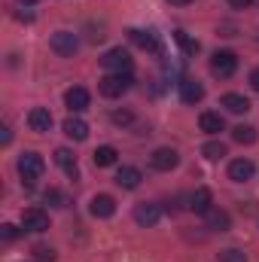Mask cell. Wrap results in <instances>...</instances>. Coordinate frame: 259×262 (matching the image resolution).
I'll return each mask as SVG.
<instances>
[{"label":"cell","mask_w":259,"mask_h":262,"mask_svg":"<svg viewBox=\"0 0 259 262\" xmlns=\"http://www.w3.org/2000/svg\"><path fill=\"white\" fill-rule=\"evenodd\" d=\"M235 70H238V55H235V52L220 49V52H213V55H210V73H213V76L229 79Z\"/></svg>","instance_id":"4"},{"label":"cell","mask_w":259,"mask_h":262,"mask_svg":"<svg viewBox=\"0 0 259 262\" xmlns=\"http://www.w3.org/2000/svg\"><path fill=\"white\" fill-rule=\"evenodd\" d=\"M89 210H92V216H98V220H110V216L116 213V201H113V195H95L89 201Z\"/></svg>","instance_id":"12"},{"label":"cell","mask_w":259,"mask_h":262,"mask_svg":"<svg viewBox=\"0 0 259 262\" xmlns=\"http://www.w3.org/2000/svg\"><path fill=\"white\" fill-rule=\"evenodd\" d=\"M250 85H253V89L259 92V67L253 70V73H250Z\"/></svg>","instance_id":"32"},{"label":"cell","mask_w":259,"mask_h":262,"mask_svg":"<svg viewBox=\"0 0 259 262\" xmlns=\"http://www.w3.org/2000/svg\"><path fill=\"white\" fill-rule=\"evenodd\" d=\"M21 226H25V232H46L49 229V216L40 207H31V210L21 213Z\"/></svg>","instance_id":"9"},{"label":"cell","mask_w":259,"mask_h":262,"mask_svg":"<svg viewBox=\"0 0 259 262\" xmlns=\"http://www.w3.org/2000/svg\"><path fill=\"white\" fill-rule=\"evenodd\" d=\"M15 168H18V177H21V183H25V186H34V183L43 177V171H46V165H43V156H40V152H21Z\"/></svg>","instance_id":"1"},{"label":"cell","mask_w":259,"mask_h":262,"mask_svg":"<svg viewBox=\"0 0 259 262\" xmlns=\"http://www.w3.org/2000/svg\"><path fill=\"white\" fill-rule=\"evenodd\" d=\"M28 128L37 131V134H46V131L52 128V113H49L46 107H34V110L28 113Z\"/></svg>","instance_id":"11"},{"label":"cell","mask_w":259,"mask_h":262,"mask_svg":"<svg viewBox=\"0 0 259 262\" xmlns=\"http://www.w3.org/2000/svg\"><path fill=\"white\" fill-rule=\"evenodd\" d=\"M55 165L61 168V171H67L70 177H76L79 171H76V156L67 149V146H61V149H55Z\"/></svg>","instance_id":"20"},{"label":"cell","mask_w":259,"mask_h":262,"mask_svg":"<svg viewBox=\"0 0 259 262\" xmlns=\"http://www.w3.org/2000/svg\"><path fill=\"white\" fill-rule=\"evenodd\" d=\"M220 262H247V253L244 250H238V247H226V250H220Z\"/></svg>","instance_id":"27"},{"label":"cell","mask_w":259,"mask_h":262,"mask_svg":"<svg viewBox=\"0 0 259 262\" xmlns=\"http://www.w3.org/2000/svg\"><path fill=\"white\" fill-rule=\"evenodd\" d=\"M253 174H256V165H253L250 159H235V162H229V180H232V183H247V180H253Z\"/></svg>","instance_id":"8"},{"label":"cell","mask_w":259,"mask_h":262,"mask_svg":"<svg viewBox=\"0 0 259 262\" xmlns=\"http://www.w3.org/2000/svg\"><path fill=\"white\" fill-rule=\"evenodd\" d=\"M180 98H183V104H198L204 98V85L198 79H192V76L180 79Z\"/></svg>","instance_id":"13"},{"label":"cell","mask_w":259,"mask_h":262,"mask_svg":"<svg viewBox=\"0 0 259 262\" xmlns=\"http://www.w3.org/2000/svg\"><path fill=\"white\" fill-rule=\"evenodd\" d=\"M140 180H143V177H140V171H137V168H131V165H122V168L116 171V183H119L122 189H137V186H140Z\"/></svg>","instance_id":"16"},{"label":"cell","mask_w":259,"mask_h":262,"mask_svg":"<svg viewBox=\"0 0 259 262\" xmlns=\"http://www.w3.org/2000/svg\"><path fill=\"white\" fill-rule=\"evenodd\" d=\"M256 0H229V6L232 9H247V6H253Z\"/></svg>","instance_id":"31"},{"label":"cell","mask_w":259,"mask_h":262,"mask_svg":"<svg viewBox=\"0 0 259 262\" xmlns=\"http://www.w3.org/2000/svg\"><path fill=\"white\" fill-rule=\"evenodd\" d=\"M256 128L253 125H238V128H232V140L235 143H256Z\"/></svg>","instance_id":"23"},{"label":"cell","mask_w":259,"mask_h":262,"mask_svg":"<svg viewBox=\"0 0 259 262\" xmlns=\"http://www.w3.org/2000/svg\"><path fill=\"white\" fill-rule=\"evenodd\" d=\"M0 140H3V143H9V140H12V134H9V125H3V134H0Z\"/></svg>","instance_id":"33"},{"label":"cell","mask_w":259,"mask_h":262,"mask_svg":"<svg viewBox=\"0 0 259 262\" xmlns=\"http://www.w3.org/2000/svg\"><path fill=\"white\" fill-rule=\"evenodd\" d=\"M180 165V156H177V149H171V146H159L153 156H149V168H156V171H174Z\"/></svg>","instance_id":"7"},{"label":"cell","mask_w":259,"mask_h":262,"mask_svg":"<svg viewBox=\"0 0 259 262\" xmlns=\"http://www.w3.org/2000/svg\"><path fill=\"white\" fill-rule=\"evenodd\" d=\"M49 49H52L55 55H61V58H73L76 49H79V37H76L73 31H55L52 40H49Z\"/></svg>","instance_id":"3"},{"label":"cell","mask_w":259,"mask_h":262,"mask_svg":"<svg viewBox=\"0 0 259 262\" xmlns=\"http://www.w3.org/2000/svg\"><path fill=\"white\" fill-rule=\"evenodd\" d=\"M101 64L107 67L110 73H131V67H134V58H131L128 49L116 46V49H110V52L101 58Z\"/></svg>","instance_id":"5"},{"label":"cell","mask_w":259,"mask_h":262,"mask_svg":"<svg viewBox=\"0 0 259 262\" xmlns=\"http://www.w3.org/2000/svg\"><path fill=\"white\" fill-rule=\"evenodd\" d=\"M189 210L207 213V210H210V189H195L192 195H189Z\"/></svg>","instance_id":"22"},{"label":"cell","mask_w":259,"mask_h":262,"mask_svg":"<svg viewBox=\"0 0 259 262\" xmlns=\"http://www.w3.org/2000/svg\"><path fill=\"white\" fill-rule=\"evenodd\" d=\"M64 104H67L70 113H82V110H89V92H85L82 85L67 89L64 92Z\"/></svg>","instance_id":"10"},{"label":"cell","mask_w":259,"mask_h":262,"mask_svg":"<svg viewBox=\"0 0 259 262\" xmlns=\"http://www.w3.org/2000/svg\"><path fill=\"white\" fill-rule=\"evenodd\" d=\"M46 201L52 204V207H67V198H64V192H58V189H46Z\"/></svg>","instance_id":"28"},{"label":"cell","mask_w":259,"mask_h":262,"mask_svg":"<svg viewBox=\"0 0 259 262\" xmlns=\"http://www.w3.org/2000/svg\"><path fill=\"white\" fill-rule=\"evenodd\" d=\"M174 40H177V46H180L186 55H195V52L201 49V46H198V40H192L186 31H174Z\"/></svg>","instance_id":"24"},{"label":"cell","mask_w":259,"mask_h":262,"mask_svg":"<svg viewBox=\"0 0 259 262\" xmlns=\"http://www.w3.org/2000/svg\"><path fill=\"white\" fill-rule=\"evenodd\" d=\"M34 262H55V250L49 244H34Z\"/></svg>","instance_id":"26"},{"label":"cell","mask_w":259,"mask_h":262,"mask_svg":"<svg viewBox=\"0 0 259 262\" xmlns=\"http://www.w3.org/2000/svg\"><path fill=\"white\" fill-rule=\"evenodd\" d=\"M131 82H134L131 73H107V76L98 82V89H101L104 98H122L131 89Z\"/></svg>","instance_id":"2"},{"label":"cell","mask_w":259,"mask_h":262,"mask_svg":"<svg viewBox=\"0 0 259 262\" xmlns=\"http://www.w3.org/2000/svg\"><path fill=\"white\" fill-rule=\"evenodd\" d=\"M18 3H25V6H31V3H37V0H18Z\"/></svg>","instance_id":"35"},{"label":"cell","mask_w":259,"mask_h":262,"mask_svg":"<svg viewBox=\"0 0 259 262\" xmlns=\"http://www.w3.org/2000/svg\"><path fill=\"white\" fill-rule=\"evenodd\" d=\"M64 134L70 140H85L89 137V125L79 116H70V119H64Z\"/></svg>","instance_id":"18"},{"label":"cell","mask_w":259,"mask_h":262,"mask_svg":"<svg viewBox=\"0 0 259 262\" xmlns=\"http://www.w3.org/2000/svg\"><path fill=\"white\" fill-rule=\"evenodd\" d=\"M116 146H98L95 152H92V159H95V165L98 168H110V165H116Z\"/></svg>","instance_id":"21"},{"label":"cell","mask_w":259,"mask_h":262,"mask_svg":"<svg viewBox=\"0 0 259 262\" xmlns=\"http://www.w3.org/2000/svg\"><path fill=\"white\" fill-rule=\"evenodd\" d=\"M201 156H204L207 162H220V159L226 156V146H223L220 140H210V143H204V146H201Z\"/></svg>","instance_id":"25"},{"label":"cell","mask_w":259,"mask_h":262,"mask_svg":"<svg viewBox=\"0 0 259 262\" xmlns=\"http://www.w3.org/2000/svg\"><path fill=\"white\" fill-rule=\"evenodd\" d=\"M0 238H3V241H15V238H18V229H15V226H9V223H6V226H3V229H0Z\"/></svg>","instance_id":"29"},{"label":"cell","mask_w":259,"mask_h":262,"mask_svg":"<svg viewBox=\"0 0 259 262\" xmlns=\"http://www.w3.org/2000/svg\"><path fill=\"white\" fill-rule=\"evenodd\" d=\"M110 119H113L116 125H128V122H131V113H128V110H116Z\"/></svg>","instance_id":"30"},{"label":"cell","mask_w":259,"mask_h":262,"mask_svg":"<svg viewBox=\"0 0 259 262\" xmlns=\"http://www.w3.org/2000/svg\"><path fill=\"white\" fill-rule=\"evenodd\" d=\"M198 125H201L204 134H220V131L226 128V122H223L220 113H201V116H198Z\"/></svg>","instance_id":"19"},{"label":"cell","mask_w":259,"mask_h":262,"mask_svg":"<svg viewBox=\"0 0 259 262\" xmlns=\"http://www.w3.org/2000/svg\"><path fill=\"white\" fill-rule=\"evenodd\" d=\"M223 107L229 110V113H247L250 110V101L244 98V95H238V92H229V95H223Z\"/></svg>","instance_id":"17"},{"label":"cell","mask_w":259,"mask_h":262,"mask_svg":"<svg viewBox=\"0 0 259 262\" xmlns=\"http://www.w3.org/2000/svg\"><path fill=\"white\" fill-rule=\"evenodd\" d=\"M204 220H207V229L210 232H229V226H232V216L226 210H220V207H210L204 213Z\"/></svg>","instance_id":"14"},{"label":"cell","mask_w":259,"mask_h":262,"mask_svg":"<svg viewBox=\"0 0 259 262\" xmlns=\"http://www.w3.org/2000/svg\"><path fill=\"white\" fill-rule=\"evenodd\" d=\"M171 6H186V3H192V0H168Z\"/></svg>","instance_id":"34"},{"label":"cell","mask_w":259,"mask_h":262,"mask_svg":"<svg viewBox=\"0 0 259 262\" xmlns=\"http://www.w3.org/2000/svg\"><path fill=\"white\" fill-rule=\"evenodd\" d=\"M128 37H131L134 46H140V49H146V52H156V49H159V40H156L153 31H137V28H131Z\"/></svg>","instance_id":"15"},{"label":"cell","mask_w":259,"mask_h":262,"mask_svg":"<svg viewBox=\"0 0 259 262\" xmlns=\"http://www.w3.org/2000/svg\"><path fill=\"white\" fill-rule=\"evenodd\" d=\"M159 220H162V207H159L156 201H140V204L134 207V223H137V226L153 229Z\"/></svg>","instance_id":"6"}]
</instances>
